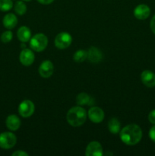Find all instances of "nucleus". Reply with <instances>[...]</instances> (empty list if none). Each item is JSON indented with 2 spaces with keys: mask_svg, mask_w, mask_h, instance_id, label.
I'll list each match as a JSON object with an SVG mask.
<instances>
[{
  "mask_svg": "<svg viewBox=\"0 0 155 156\" xmlns=\"http://www.w3.org/2000/svg\"><path fill=\"white\" fill-rule=\"evenodd\" d=\"M148 120L152 124L155 125V109L150 111L148 114Z\"/></svg>",
  "mask_w": 155,
  "mask_h": 156,
  "instance_id": "nucleus-23",
  "label": "nucleus"
},
{
  "mask_svg": "<svg viewBox=\"0 0 155 156\" xmlns=\"http://www.w3.org/2000/svg\"><path fill=\"white\" fill-rule=\"evenodd\" d=\"M88 116L93 123H99L104 119V112L99 107H92L88 111Z\"/></svg>",
  "mask_w": 155,
  "mask_h": 156,
  "instance_id": "nucleus-7",
  "label": "nucleus"
},
{
  "mask_svg": "<svg viewBox=\"0 0 155 156\" xmlns=\"http://www.w3.org/2000/svg\"><path fill=\"white\" fill-rule=\"evenodd\" d=\"M150 29H151L152 32L155 34V15L151 18V21H150Z\"/></svg>",
  "mask_w": 155,
  "mask_h": 156,
  "instance_id": "nucleus-26",
  "label": "nucleus"
},
{
  "mask_svg": "<svg viewBox=\"0 0 155 156\" xmlns=\"http://www.w3.org/2000/svg\"><path fill=\"white\" fill-rule=\"evenodd\" d=\"M17 143V137L13 133L4 132L0 134V148L9 149L13 148Z\"/></svg>",
  "mask_w": 155,
  "mask_h": 156,
  "instance_id": "nucleus-4",
  "label": "nucleus"
},
{
  "mask_svg": "<svg viewBox=\"0 0 155 156\" xmlns=\"http://www.w3.org/2000/svg\"><path fill=\"white\" fill-rule=\"evenodd\" d=\"M23 43V44H21V47H22V48H25V47H26V46H25V44H24V42H22Z\"/></svg>",
  "mask_w": 155,
  "mask_h": 156,
  "instance_id": "nucleus-28",
  "label": "nucleus"
},
{
  "mask_svg": "<svg viewBox=\"0 0 155 156\" xmlns=\"http://www.w3.org/2000/svg\"><path fill=\"white\" fill-rule=\"evenodd\" d=\"M35 111L34 104L30 100H24L21 101L18 106V113L22 117L27 118L33 114Z\"/></svg>",
  "mask_w": 155,
  "mask_h": 156,
  "instance_id": "nucleus-6",
  "label": "nucleus"
},
{
  "mask_svg": "<svg viewBox=\"0 0 155 156\" xmlns=\"http://www.w3.org/2000/svg\"><path fill=\"white\" fill-rule=\"evenodd\" d=\"M87 112L81 106H75L69 109L66 114L68 123L74 127L81 126L85 123L87 119Z\"/></svg>",
  "mask_w": 155,
  "mask_h": 156,
  "instance_id": "nucleus-2",
  "label": "nucleus"
},
{
  "mask_svg": "<svg viewBox=\"0 0 155 156\" xmlns=\"http://www.w3.org/2000/svg\"><path fill=\"white\" fill-rule=\"evenodd\" d=\"M12 156H28V154L22 150H18L12 153Z\"/></svg>",
  "mask_w": 155,
  "mask_h": 156,
  "instance_id": "nucleus-25",
  "label": "nucleus"
},
{
  "mask_svg": "<svg viewBox=\"0 0 155 156\" xmlns=\"http://www.w3.org/2000/svg\"><path fill=\"white\" fill-rule=\"evenodd\" d=\"M120 122L115 117H112L108 122V129L112 134H117L120 131Z\"/></svg>",
  "mask_w": 155,
  "mask_h": 156,
  "instance_id": "nucleus-18",
  "label": "nucleus"
},
{
  "mask_svg": "<svg viewBox=\"0 0 155 156\" xmlns=\"http://www.w3.org/2000/svg\"><path fill=\"white\" fill-rule=\"evenodd\" d=\"M38 71L41 77L47 79L53 74L54 66L50 60H45L40 65Z\"/></svg>",
  "mask_w": 155,
  "mask_h": 156,
  "instance_id": "nucleus-9",
  "label": "nucleus"
},
{
  "mask_svg": "<svg viewBox=\"0 0 155 156\" xmlns=\"http://www.w3.org/2000/svg\"><path fill=\"white\" fill-rule=\"evenodd\" d=\"M3 25L8 30H12L15 28V26L18 24V18L16 15L13 13H9L3 18L2 20Z\"/></svg>",
  "mask_w": 155,
  "mask_h": 156,
  "instance_id": "nucleus-15",
  "label": "nucleus"
},
{
  "mask_svg": "<svg viewBox=\"0 0 155 156\" xmlns=\"http://www.w3.org/2000/svg\"><path fill=\"white\" fill-rule=\"evenodd\" d=\"M103 154V147L101 144L97 141L91 142L85 150V155L87 156H101Z\"/></svg>",
  "mask_w": 155,
  "mask_h": 156,
  "instance_id": "nucleus-10",
  "label": "nucleus"
},
{
  "mask_svg": "<svg viewBox=\"0 0 155 156\" xmlns=\"http://www.w3.org/2000/svg\"><path fill=\"white\" fill-rule=\"evenodd\" d=\"M141 79L142 83L148 88L155 86V74L150 70L143 71L141 74Z\"/></svg>",
  "mask_w": 155,
  "mask_h": 156,
  "instance_id": "nucleus-12",
  "label": "nucleus"
},
{
  "mask_svg": "<svg viewBox=\"0 0 155 156\" xmlns=\"http://www.w3.org/2000/svg\"><path fill=\"white\" fill-rule=\"evenodd\" d=\"M48 45V38L44 34L38 33L30 40V47L35 52H41Z\"/></svg>",
  "mask_w": 155,
  "mask_h": 156,
  "instance_id": "nucleus-3",
  "label": "nucleus"
},
{
  "mask_svg": "<svg viewBox=\"0 0 155 156\" xmlns=\"http://www.w3.org/2000/svg\"><path fill=\"white\" fill-rule=\"evenodd\" d=\"M19 59L22 65L25 66H29L34 62L35 55L31 50L24 48L21 50V53H20Z\"/></svg>",
  "mask_w": 155,
  "mask_h": 156,
  "instance_id": "nucleus-8",
  "label": "nucleus"
},
{
  "mask_svg": "<svg viewBox=\"0 0 155 156\" xmlns=\"http://www.w3.org/2000/svg\"><path fill=\"white\" fill-rule=\"evenodd\" d=\"M150 14V9L147 5L141 4L136 6L134 9V15L137 19L144 20L147 19Z\"/></svg>",
  "mask_w": 155,
  "mask_h": 156,
  "instance_id": "nucleus-11",
  "label": "nucleus"
},
{
  "mask_svg": "<svg viewBox=\"0 0 155 156\" xmlns=\"http://www.w3.org/2000/svg\"><path fill=\"white\" fill-rule=\"evenodd\" d=\"M17 36L21 43L28 42L31 38V31L27 26H22L17 31Z\"/></svg>",
  "mask_w": 155,
  "mask_h": 156,
  "instance_id": "nucleus-16",
  "label": "nucleus"
},
{
  "mask_svg": "<svg viewBox=\"0 0 155 156\" xmlns=\"http://www.w3.org/2000/svg\"><path fill=\"white\" fill-rule=\"evenodd\" d=\"M103 55L98 48L95 47H90L88 50V58L87 59L93 63H98L103 59Z\"/></svg>",
  "mask_w": 155,
  "mask_h": 156,
  "instance_id": "nucleus-13",
  "label": "nucleus"
},
{
  "mask_svg": "<svg viewBox=\"0 0 155 156\" xmlns=\"http://www.w3.org/2000/svg\"><path fill=\"white\" fill-rule=\"evenodd\" d=\"M38 2H40V4L43 5H50L53 2L54 0H37Z\"/></svg>",
  "mask_w": 155,
  "mask_h": 156,
  "instance_id": "nucleus-27",
  "label": "nucleus"
},
{
  "mask_svg": "<svg viewBox=\"0 0 155 156\" xmlns=\"http://www.w3.org/2000/svg\"><path fill=\"white\" fill-rule=\"evenodd\" d=\"M15 12L18 15H23L27 12V5L22 1H17L15 4Z\"/></svg>",
  "mask_w": 155,
  "mask_h": 156,
  "instance_id": "nucleus-20",
  "label": "nucleus"
},
{
  "mask_svg": "<svg viewBox=\"0 0 155 156\" xmlns=\"http://www.w3.org/2000/svg\"><path fill=\"white\" fill-rule=\"evenodd\" d=\"M13 38V34L11 30H6V31L3 32L1 35V41L2 43L7 44L9 43Z\"/></svg>",
  "mask_w": 155,
  "mask_h": 156,
  "instance_id": "nucleus-22",
  "label": "nucleus"
},
{
  "mask_svg": "<svg viewBox=\"0 0 155 156\" xmlns=\"http://www.w3.org/2000/svg\"><path fill=\"white\" fill-rule=\"evenodd\" d=\"M72 37L68 32H61L56 35L55 38V45L58 49L64 50L71 45Z\"/></svg>",
  "mask_w": 155,
  "mask_h": 156,
  "instance_id": "nucleus-5",
  "label": "nucleus"
},
{
  "mask_svg": "<svg viewBox=\"0 0 155 156\" xmlns=\"http://www.w3.org/2000/svg\"><path fill=\"white\" fill-rule=\"evenodd\" d=\"M76 101L78 105H91L94 101L91 96L88 95L87 93H80L78 94L76 98Z\"/></svg>",
  "mask_w": 155,
  "mask_h": 156,
  "instance_id": "nucleus-17",
  "label": "nucleus"
},
{
  "mask_svg": "<svg viewBox=\"0 0 155 156\" xmlns=\"http://www.w3.org/2000/svg\"><path fill=\"white\" fill-rule=\"evenodd\" d=\"M149 137L153 143H155V125L152 126L149 130Z\"/></svg>",
  "mask_w": 155,
  "mask_h": 156,
  "instance_id": "nucleus-24",
  "label": "nucleus"
},
{
  "mask_svg": "<svg viewBox=\"0 0 155 156\" xmlns=\"http://www.w3.org/2000/svg\"><path fill=\"white\" fill-rule=\"evenodd\" d=\"M23 1H24V2H30V1H31V0H23Z\"/></svg>",
  "mask_w": 155,
  "mask_h": 156,
  "instance_id": "nucleus-29",
  "label": "nucleus"
},
{
  "mask_svg": "<svg viewBox=\"0 0 155 156\" xmlns=\"http://www.w3.org/2000/svg\"><path fill=\"white\" fill-rule=\"evenodd\" d=\"M5 124L8 129H10L11 131H16L21 126V122L18 116L12 114L6 118Z\"/></svg>",
  "mask_w": 155,
  "mask_h": 156,
  "instance_id": "nucleus-14",
  "label": "nucleus"
},
{
  "mask_svg": "<svg viewBox=\"0 0 155 156\" xmlns=\"http://www.w3.org/2000/svg\"><path fill=\"white\" fill-rule=\"evenodd\" d=\"M13 7V2L12 0H0V11L8 12Z\"/></svg>",
  "mask_w": 155,
  "mask_h": 156,
  "instance_id": "nucleus-21",
  "label": "nucleus"
},
{
  "mask_svg": "<svg viewBox=\"0 0 155 156\" xmlns=\"http://www.w3.org/2000/svg\"><path fill=\"white\" fill-rule=\"evenodd\" d=\"M142 130L138 125L129 124L120 130V139L122 142L128 146H135L141 141Z\"/></svg>",
  "mask_w": 155,
  "mask_h": 156,
  "instance_id": "nucleus-1",
  "label": "nucleus"
},
{
  "mask_svg": "<svg viewBox=\"0 0 155 156\" xmlns=\"http://www.w3.org/2000/svg\"><path fill=\"white\" fill-rule=\"evenodd\" d=\"M88 58V51L84 50H78L74 53L73 59L75 62H81L86 60Z\"/></svg>",
  "mask_w": 155,
  "mask_h": 156,
  "instance_id": "nucleus-19",
  "label": "nucleus"
}]
</instances>
